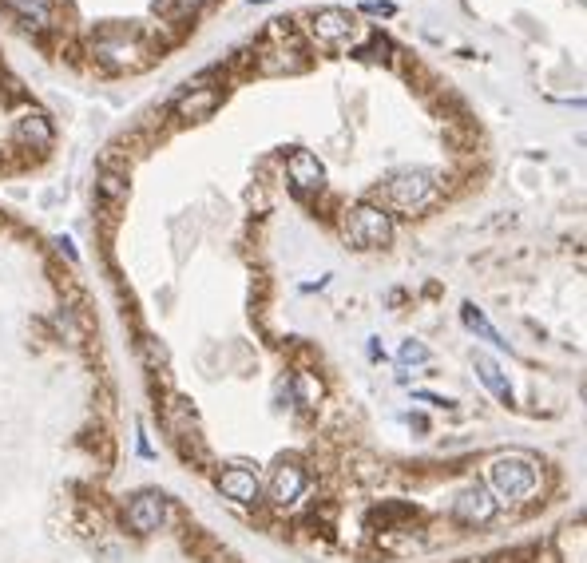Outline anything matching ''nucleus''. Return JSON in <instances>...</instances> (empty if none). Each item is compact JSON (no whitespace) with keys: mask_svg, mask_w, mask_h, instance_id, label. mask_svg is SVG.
<instances>
[{"mask_svg":"<svg viewBox=\"0 0 587 563\" xmlns=\"http://www.w3.org/2000/svg\"><path fill=\"white\" fill-rule=\"evenodd\" d=\"M385 199H389L393 211L417 215V211H425V207L437 199V175L425 171V167L397 171V175H389V183H385Z\"/></svg>","mask_w":587,"mask_h":563,"instance_id":"f03ea898","label":"nucleus"},{"mask_svg":"<svg viewBox=\"0 0 587 563\" xmlns=\"http://www.w3.org/2000/svg\"><path fill=\"white\" fill-rule=\"evenodd\" d=\"M0 8L4 12H12L24 28H32V32H44V28H52V20H56V0H0Z\"/></svg>","mask_w":587,"mask_h":563,"instance_id":"9d476101","label":"nucleus"},{"mask_svg":"<svg viewBox=\"0 0 587 563\" xmlns=\"http://www.w3.org/2000/svg\"><path fill=\"white\" fill-rule=\"evenodd\" d=\"M143 353H147V365H151V369H159V365H167V361H171V357H167V345H163V341H155V338L143 341Z\"/></svg>","mask_w":587,"mask_h":563,"instance_id":"dca6fc26","label":"nucleus"},{"mask_svg":"<svg viewBox=\"0 0 587 563\" xmlns=\"http://www.w3.org/2000/svg\"><path fill=\"white\" fill-rule=\"evenodd\" d=\"M286 175L298 191H322L326 187V167L314 151H290L286 155Z\"/></svg>","mask_w":587,"mask_h":563,"instance_id":"0eeeda50","label":"nucleus"},{"mask_svg":"<svg viewBox=\"0 0 587 563\" xmlns=\"http://www.w3.org/2000/svg\"><path fill=\"white\" fill-rule=\"evenodd\" d=\"M219 492L227 500H235V504H254L258 500V476L250 468H242V464H231V468L219 472Z\"/></svg>","mask_w":587,"mask_h":563,"instance_id":"9b49d317","label":"nucleus"},{"mask_svg":"<svg viewBox=\"0 0 587 563\" xmlns=\"http://www.w3.org/2000/svg\"><path fill=\"white\" fill-rule=\"evenodd\" d=\"M472 365H476V377L484 381V389L496 397V401H504V405H512V385H508V377H504V369L488 357V353H472Z\"/></svg>","mask_w":587,"mask_h":563,"instance_id":"f8f14e48","label":"nucleus"},{"mask_svg":"<svg viewBox=\"0 0 587 563\" xmlns=\"http://www.w3.org/2000/svg\"><path fill=\"white\" fill-rule=\"evenodd\" d=\"M16 135H20V143H28V147H36V151L52 147V139H56V131H52L48 115H40V112L20 115V119H16Z\"/></svg>","mask_w":587,"mask_h":563,"instance_id":"ddd939ff","label":"nucleus"},{"mask_svg":"<svg viewBox=\"0 0 587 563\" xmlns=\"http://www.w3.org/2000/svg\"><path fill=\"white\" fill-rule=\"evenodd\" d=\"M266 492H270V500L274 504H294L302 492H306V472L294 464V460H278L274 468H270V480H266Z\"/></svg>","mask_w":587,"mask_h":563,"instance_id":"423d86ee","label":"nucleus"},{"mask_svg":"<svg viewBox=\"0 0 587 563\" xmlns=\"http://www.w3.org/2000/svg\"><path fill=\"white\" fill-rule=\"evenodd\" d=\"M357 32V20H353L346 8H318L310 16V36L326 48H346Z\"/></svg>","mask_w":587,"mask_h":563,"instance_id":"39448f33","label":"nucleus"},{"mask_svg":"<svg viewBox=\"0 0 587 563\" xmlns=\"http://www.w3.org/2000/svg\"><path fill=\"white\" fill-rule=\"evenodd\" d=\"M361 12H369V16H393V12H397V4H389V0H365V4H361Z\"/></svg>","mask_w":587,"mask_h":563,"instance_id":"6ab92c4d","label":"nucleus"},{"mask_svg":"<svg viewBox=\"0 0 587 563\" xmlns=\"http://www.w3.org/2000/svg\"><path fill=\"white\" fill-rule=\"evenodd\" d=\"M290 385H294V393H298V401H302V405H314V401H318V385H314V381H306V377H294Z\"/></svg>","mask_w":587,"mask_h":563,"instance_id":"f3484780","label":"nucleus"},{"mask_svg":"<svg viewBox=\"0 0 587 563\" xmlns=\"http://www.w3.org/2000/svg\"><path fill=\"white\" fill-rule=\"evenodd\" d=\"M100 191H104L108 199H123V195H127V183L116 179V175H104V179H100Z\"/></svg>","mask_w":587,"mask_h":563,"instance_id":"a211bd4d","label":"nucleus"},{"mask_svg":"<svg viewBox=\"0 0 587 563\" xmlns=\"http://www.w3.org/2000/svg\"><path fill=\"white\" fill-rule=\"evenodd\" d=\"M429 357H433L429 345L417 338L401 341V349H397V361H401V365H429Z\"/></svg>","mask_w":587,"mask_h":563,"instance_id":"2eb2a0df","label":"nucleus"},{"mask_svg":"<svg viewBox=\"0 0 587 563\" xmlns=\"http://www.w3.org/2000/svg\"><path fill=\"white\" fill-rule=\"evenodd\" d=\"M250 4H270V0H250Z\"/></svg>","mask_w":587,"mask_h":563,"instance_id":"aec40b11","label":"nucleus"},{"mask_svg":"<svg viewBox=\"0 0 587 563\" xmlns=\"http://www.w3.org/2000/svg\"><path fill=\"white\" fill-rule=\"evenodd\" d=\"M346 242L357 250H381L393 242V215L385 207H373V203H357L346 211Z\"/></svg>","mask_w":587,"mask_h":563,"instance_id":"7ed1b4c3","label":"nucleus"},{"mask_svg":"<svg viewBox=\"0 0 587 563\" xmlns=\"http://www.w3.org/2000/svg\"><path fill=\"white\" fill-rule=\"evenodd\" d=\"M127 524H131V532H139V536L159 532V528L167 524V496L155 492V488L135 492V496L127 500Z\"/></svg>","mask_w":587,"mask_h":563,"instance_id":"20e7f679","label":"nucleus"},{"mask_svg":"<svg viewBox=\"0 0 587 563\" xmlns=\"http://www.w3.org/2000/svg\"><path fill=\"white\" fill-rule=\"evenodd\" d=\"M219 104H223V92H219V88H191L187 96L175 100V119H183V123L211 119Z\"/></svg>","mask_w":587,"mask_h":563,"instance_id":"1a4fd4ad","label":"nucleus"},{"mask_svg":"<svg viewBox=\"0 0 587 563\" xmlns=\"http://www.w3.org/2000/svg\"><path fill=\"white\" fill-rule=\"evenodd\" d=\"M461 322H465V326H469V334H476L480 341H492L496 349H508V341L500 338V330H496V326L484 318V310H476L472 302H465V306H461Z\"/></svg>","mask_w":587,"mask_h":563,"instance_id":"4468645a","label":"nucleus"},{"mask_svg":"<svg viewBox=\"0 0 587 563\" xmlns=\"http://www.w3.org/2000/svg\"><path fill=\"white\" fill-rule=\"evenodd\" d=\"M496 500H492V492L488 488H480V484H472L465 488L457 500H453V516L461 520V524H488L492 516H496Z\"/></svg>","mask_w":587,"mask_h":563,"instance_id":"6e6552de","label":"nucleus"},{"mask_svg":"<svg viewBox=\"0 0 587 563\" xmlns=\"http://www.w3.org/2000/svg\"><path fill=\"white\" fill-rule=\"evenodd\" d=\"M540 488V464L524 452L496 456L488 464V492L496 504H520Z\"/></svg>","mask_w":587,"mask_h":563,"instance_id":"f257e3e1","label":"nucleus"}]
</instances>
